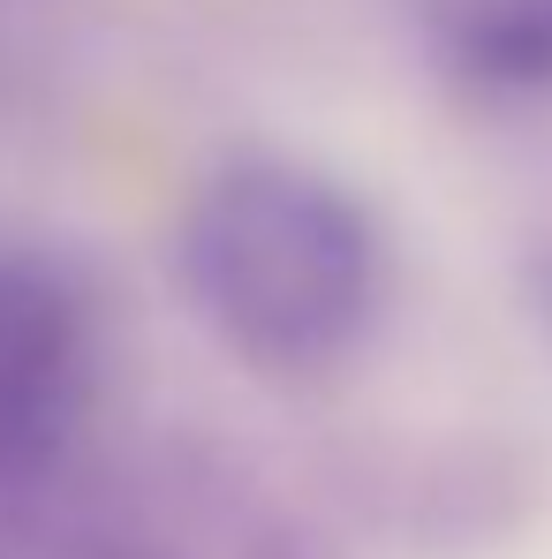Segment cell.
<instances>
[{
	"instance_id": "cell-1",
	"label": "cell",
	"mask_w": 552,
	"mask_h": 559,
	"mask_svg": "<svg viewBox=\"0 0 552 559\" xmlns=\"http://www.w3.org/2000/svg\"><path fill=\"white\" fill-rule=\"evenodd\" d=\"M189 318L250 371L356 364L394 302V242L356 182L295 152H235L189 182L167 227Z\"/></svg>"
},
{
	"instance_id": "cell-2",
	"label": "cell",
	"mask_w": 552,
	"mask_h": 559,
	"mask_svg": "<svg viewBox=\"0 0 552 559\" xmlns=\"http://www.w3.org/2000/svg\"><path fill=\"white\" fill-rule=\"evenodd\" d=\"M69 559H333V545L250 454L167 431L84 491Z\"/></svg>"
},
{
	"instance_id": "cell-3",
	"label": "cell",
	"mask_w": 552,
	"mask_h": 559,
	"mask_svg": "<svg viewBox=\"0 0 552 559\" xmlns=\"http://www.w3.org/2000/svg\"><path fill=\"white\" fill-rule=\"evenodd\" d=\"M106 378V295L54 242H0V499L38 491L84 439Z\"/></svg>"
},
{
	"instance_id": "cell-4",
	"label": "cell",
	"mask_w": 552,
	"mask_h": 559,
	"mask_svg": "<svg viewBox=\"0 0 552 559\" xmlns=\"http://www.w3.org/2000/svg\"><path fill=\"white\" fill-rule=\"evenodd\" d=\"M439 76L477 98H552V0H401Z\"/></svg>"
},
{
	"instance_id": "cell-5",
	"label": "cell",
	"mask_w": 552,
	"mask_h": 559,
	"mask_svg": "<svg viewBox=\"0 0 552 559\" xmlns=\"http://www.w3.org/2000/svg\"><path fill=\"white\" fill-rule=\"evenodd\" d=\"M538 318H545V333H552V258H545V273H538Z\"/></svg>"
}]
</instances>
